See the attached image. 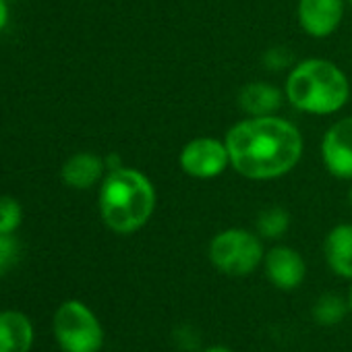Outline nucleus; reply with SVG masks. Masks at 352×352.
Segmentation results:
<instances>
[{"label":"nucleus","mask_w":352,"mask_h":352,"mask_svg":"<svg viewBox=\"0 0 352 352\" xmlns=\"http://www.w3.org/2000/svg\"><path fill=\"white\" fill-rule=\"evenodd\" d=\"M230 166L245 179L274 181L288 174L302 157V135L276 114L249 116L226 133Z\"/></svg>","instance_id":"1"},{"label":"nucleus","mask_w":352,"mask_h":352,"mask_svg":"<svg viewBox=\"0 0 352 352\" xmlns=\"http://www.w3.org/2000/svg\"><path fill=\"white\" fill-rule=\"evenodd\" d=\"M100 216L116 234L141 230L155 212V189L147 176L135 168L110 170L100 185Z\"/></svg>","instance_id":"2"},{"label":"nucleus","mask_w":352,"mask_h":352,"mask_svg":"<svg viewBox=\"0 0 352 352\" xmlns=\"http://www.w3.org/2000/svg\"><path fill=\"white\" fill-rule=\"evenodd\" d=\"M284 94L296 110L327 116L346 106L350 83L338 65L325 58H307L288 73Z\"/></svg>","instance_id":"3"},{"label":"nucleus","mask_w":352,"mask_h":352,"mask_svg":"<svg viewBox=\"0 0 352 352\" xmlns=\"http://www.w3.org/2000/svg\"><path fill=\"white\" fill-rule=\"evenodd\" d=\"M52 331L63 352H100L104 346V327L81 300H65L54 311Z\"/></svg>","instance_id":"4"},{"label":"nucleus","mask_w":352,"mask_h":352,"mask_svg":"<svg viewBox=\"0 0 352 352\" xmlns=\"http://www.w3.org/2000/svg\"><path fill=\"white\" fill-rule=\"evenodd\" d=\"M265 251L261 239L245 228H228L218 232L210 243L212 265L234 278L249 276L263 263Z\"/></svg>","instance_id":"5"},{"label":"nucleus","mask_w":352,"mask_h":352,"mask_svg":"<svg viewBox=\"0 0 352 352\" xmlns=\"http://www.w3.org/2000/svg\"><path fill=\"white\" fill-rule=\"evenodd\" d=\"M179 166L185 174L193 179L210 181L224 174L230 166V153L226 141L216 137H197L191 139L179 153Z\"/></svg>","instance_id":"6"},{"label":"nucleus","mask_w":352,"mask_h":352,"mask_svg":"<svg viewBox=\"0 0 352 352\" xmlns=\"http://www.w3.org/2000/svg\"><path fill=\"white\" fill-rule=\"evenodd\" d=\"M321 160L340 181H352V116L336 120L323 135Z\"/></svg>","instance_id":"7"},{"label":"nucleus","mask_w":352,"mask_h":352,"mask_svg":"<svg viewBox=\"0 0 352 352\" xmlns=\"http://www.w3.org/2000/svg\"><path fill=\"white\" fill-rule=\"evenodd\" d=\"M344 5V0H298V25L311 38H327L340 28Z\"/></svg>","instance_id":"8"},{"label":"nucleus","mask_w":352,"mask_h":352,"mask_svg":"<svg viewBox=\"0 0 352 352\" xmlns=\"http://www.w3.org/2000/svg\"><path fill=\"white\" fill-rule=\"evenodd\" d=\"M263 265H265V276L280 290L298 288L307 274L305 259L300 257V253L286 245H278L270 249L263 257Z\"/></svg>","instance_id":"9"},{"label":"nucleus","mask_w":352,"mask_h":352,"mask_svg":"<svg viewBox=\"0 0 352 352\" xmlns=\"http://www.w3.org/2000/svg\"><path fill=\"white\" fill-rule=\"evenodd\" d=\"M104 172H106L104 157L89 153V151H79L63 164L60 179L69 189L87 191L100 181H104V176H106Z\"/></svg>","instance_id":"10"},{"label":"nucleus","mask_w":352,"mask_h":352,"mask_svg":"<svg viewBox=\"0 0 352 352\" xmlns=\"http://www.w3.org/2000/svg\"><path fill=\"white\" fill-rule=\"evenodd\" d=\"M36 342L32 319L17 311H0V352H30Z\"/></svg>","instance_id":"11"},{"label":"nucleus","mask_w":352,"mask_h":352,"mask_svg":"<svg viewBox=\"0 0 352 352\" xmlns=\"http://www.w3.org/2000/svg\"><path fill=\"white\" fill-rule=\"evenodd\" d=\"M323 253L333 274L352 280V224L333 226L325 236Z\"/></svg>","instance_id":"12"},{"label":"nucleus","mask_w":352,"mask_h":352,"mask_svg":"<svg viewBox=\"0 0 352 352\" xmlns=\"http://www.w3.org/2000/svg\"><path fill=\"white\" fill-rule=\"evenodd\" d=\"M284 94L265 81H253L239 91V106L247 116H272L280 110Z\"/></svg>","instance_id":"13"},{"label":"nucleus","mask_w":352,"mask_h":352,"mask_svg":"<svg viewBox=\"0 0 352 352\" xmlns=\"http://www.w3.org/2000/svg\"><path fill=\"white\" fill-rule=\"evenodd\" d=\"M348 309H350V305L342 296L327 292V294H321L315 300V305H313V319L319 325L331 327V325H338L346 317Z\"/></svg>","instance_id":"14"},{"label":"nucleus","mask_w":352,"mask_h":352,"mask_svg":"<svg viewBox=\"0 0 352 352\" xmlns=\"http://www.w3.org/2000/svg\"><path fill=\"white\" fill-rule=\"evenodd\" d=\"M290 228V214L284 208H267L257 216V232L263 239H280Z\"/></svg>","instance_id":"15"},{"label":"nucleus","mask_w":352,"mask_h":352,"mask_svg":"<svg viewBox=\"0 0 352 352\" xmlns=\"http://www.w3.org/2000/svg\"><path fill=\"white\" fill-rule=\"evenodd\" d=\"M23 222V208L15 197H0V234H15Z\"/></svg>","instance_id":"16"},{"label":"nucleus","mask_w":352,"mask_h":352,"mask_svg":"<svg viewBox=\"0 0 352 352\" xmlns=\"http://www.w3.org/2000/svg\"><path fill=\"white\" fill-rule=\"evenodd\" d=\"M21 245L15 234H0V278H5L19 261Z\"/></svg>","instance_id":"17"},{"label":"nucleus","mask_w":352,"mask_h":352,"mask_svg":"<svg viewBox=\"0 0 352 352\" xmlns=\"http://www.w3.org/2000/svg\"><path fill=\"white\" fill-rule=\"evenodd\" d=\"M9 0H0V32H3L9 23Z\"/></svg>","instance_id":"18"},{"label":"nucleus","mask_w":352,"mask_h":352,"mask_svg":"<svg viewBox=\"0 0 352 352\" xmlns=\"http://www.w3.org/2000/svg\"><path fill=\"white\" fill-rule=\"evenodd\" d=\"M204 352H232V350L226 348V346H212V348H208V350H204Z\"/></svg>","instance_id":"19"},{"label":"nucleus","mask_w":352,"mask_h":352,"mask_svg":"<svg viewBox=\"0 0 352 352\" xmlns=\"http://www.w3.org/2000/svg\"><path fill=\"white\" fill-rule=\"evenodd\" d=\"M348 206H350V210H352V189L348 191Z\"/></svg>","instance_id":"20"},{"label":"nucleus","mask_w":352,"mask_h":352,"mask_svg":"<svg viewBox=\"0 0 352 352\" xmlns=\"http://www.w3.org/2000/svg\"><path fill=\"white\" fill-rule=\"evenodd\" d=\"M348 305H350V313H352V288H350V296H348Z\"/></svg>","instance_id":"21"},{"label":"nucleus","mask_w":352,"mask_h":352,"mask_svg":"<svg viewBox=\"0 0 352 352\" xmlns=\"http://www.w3.org/2000/svg\"><path fill=\"white\" fill-rule=\"evenodd\" d=\"M344 3H346V5H350V7H352V0H344Z\"/></svg>","instance_id":"22"}]
</instances>
